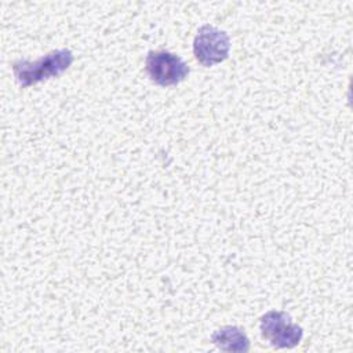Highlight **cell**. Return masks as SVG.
<instances>
[{
    "label": "cell",
    "instance_id": "277c9868",
    "mask_svg": "<svg viewBox=\"0 0 353 353\" xmlns=\"http://www.w3.org/2000/svg\"><path fill=\"white\" fill-rule=\"evenodd\" d=\"M230 50V39L226 32L212 26L199 28L193 40V54L203 66H212L223 62Z\"/></svg>",
    "mask_w": 353,
    "mask_h": 353
},
{
    "label": "cell",
    "instance_id": "7a4b0ae2",
    "mask_svg": "<svg viewBox=\"0 0 353 353\" xmlns=\"http://www.w3.org/2000/svg\"><path fill=\"white\" fill-rule=\"evenodd\" d=\"M262 338L268 339L272 346L279 349H291L301 343L303 330L292 323L291 316L280 310L266 312L259 321Z\"/></svg>",
    "mask_w": 353,
    "mask_h": 353
},
{
    "label": "cell",
    "instance_id": "6da1fadb",
    "mask_svg": "<svg viewBox=\"0 0 353 353\" xmlns=\"http://www.w3.org/2000/svg\"><path fill=\"white\" fill-rule=\"evenodd\" d=\"M73 62V52L68 48L54 50L36 61L19 59L12 63V72L22 87H30L43 80L62 74Z\"/></svg>",
    "mask_w": 353,
    "mask_h": 353
},
{
    "label": "cell",
    "instance_id": "5b68a950",
    "mask_svg": "<svg viewBox=\"0 0 353 353\" xmlns=\"http://www.w3.org/2000/svg\"><path fill=\"white\" fill-rule=\"evenodd\" d=\"M212 343L223 350L233 353H245L250 350V339L243 328L237 325H223L211 335Z\"/></svg>",
    "mask_w": 353,
    "mask_h": 353
},
{
    "label": "cell",
    "instance_id": "3957f363",
    "mask_svg": "<svg viewBox=\"0 0 353 353\" xmlns=\"http://www.w3.org/2000/svg\"><path fill=\"white\" fill-rule=\"evenodd\" d=\"M145 69L152 81L159 85H175L189 74L188 63L170 51H149L145 59Z\"/></svg>",
    "mask_w": 353,
    "mask_h": 353
}]
</instances>
